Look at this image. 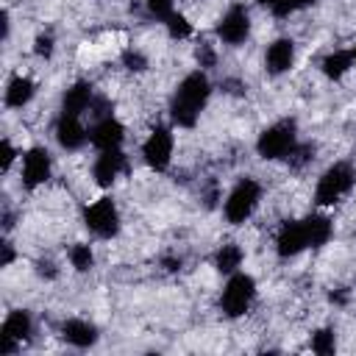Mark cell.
Returning <instances> with one entry per match:
<instances>
[{
	"label": "cell",
	"instance_id": "6da1fadb",
	"mask_svg": "<svg viewBox=\"0 0 356 356\" xmlns=\"http://www.w3.org/2000/svg\"><path fill=\"white\" fill-rule=\"evenodd\" d=\"M209 92H211V83L203 72H189L178 89H175V97L170 103V114L172 120L181 125V128H192L197 122V114L200 108L206 106L209 100Z\"/></svg>",
	"mask_w": 356,
	"mask_h": 356
},
{
	"label": "cell",
	"instance_id": "7a4b0ae2",
	"mask_svg": "<svg viewBox=\"0 0 356 356\" xmlns=\"http://www.w3.org/2000/svg\"><path fill=\"white\" fill-rule=\"evenodd\" d=\"M353 181H356V175H353V170H350L348 164L339 161V164L328 167V170L320 175V181H317L314 203H317V206H334L345 192H350Z\"/></svg>",
	"mask_w": 356,
	"mask_h": 356
},
{
	"label": "cell",
	"instance_id": "3957f363",
	"mask_svg": "<svg viewBox=\"0 0 356 356\" xmlns=\"http://www.w3.org/2000/svg\"><path fill=\"white\" fill-rule=\"evenodd\" d=\"M256 150L261 159H284L295 150V122L284 120V122H275L270 128L261 131L259 142H256Z\"/></svg>",
	"mask_w": 356,
	"mask_h": 356
},
{
	"label": "cell",
	"instance_id": "277c9868",
	"mask_svg": "<svg viewBox=\"0 0 356 356\" xmlns=\"http://www.w3.org/2000/svg\"><path fill=\"white\" fill-rule=\"evenodd\" d=\"M259 197H261V186H259V181H253V178H242V181L231 189V195H228V200H225V217H228V222H234V225L245 222V220L253 214Z\"/></svg>",
	"mask_w": 356,
	"mask_h": 356
},
{
	"label": "cell",
	"instance_id": "5b68a950",
	"mask_svg": "<svg viewBox=\"0 0 356 356\" xmlns=\"http://www.w3.org/2000/svg\"><path fill=\"white\" fill-rule=\"evenodd\" d=\"M253 295H256V281L250 275H245V273H236V275L228 278V284L222 289L220 306H222V312L228 317H242L250 309Z\"/></svg>",
	"mask_w": 356,
	"mask_h": 356
},
{
	"label": "cell",
	"instance_id": "8992f818",
	"mask_svg": "<svg viewBox=\"0 0 356 356\" xmlns=\"http://www.w3.org/2000/svg\"><path fill=\"white\" fill-rule=\"evenodd\" d=\"M83 222L92 234L106 239V236H114L120 231V211H117L111 197H100L83 209Z\"/></svg>",
	"mask_w": 356,
	"mask_h": 356
},
{
	"label": "cell",
	"instance_id": "52a82bcc",
	"mask_svg": "<svg viewBox=\"0 0 356 356\" xmlns=\"http://www.w3.org/2000/svg\"><path fill=\"white\" fill-rule=\"evenodd\" d=\"M31 328H33V323H31V314L28 312H22V309L8 312L6 320H3V328H0V353L3 356L6 353H14L17 345L31 337Z\"/></svg>",
	"mask_w": 356,
	"mask_h": 356
},
{
	"label": "cell",
	"instance_id": "ba28073f",
	"mask_svg": "<svg viewBox=\"0 0 356 356\" xmlns=\"http://www.w3.org/2000/svg\"><path fill=\"white\" fill-rule=\"evenodd\" d=\"M142 156L150 170H156V172L167 170V164L172 159V134L167 128H153L142 145Z\"/></svg>",
	"mask_w": 356,
	"mask_h": 356
},
{
	"label": "cell",
	"instance_id": "9c48e42d",
	"mask_svg": "<svg viewBox=\"0 0 356 356\" xmlns=\"http://www.w3.org/2000/svg\"><path fill=\"white\" fill-rule=\"evenodd\" d=\"M217 33H220V39H222L225 44H242V42L248 39V33H250V17H248V8L239 6V3L231 6V8L225 11V17L220 19Z\"/></svg>",
	"mask_w": 356,
	"mask_h": 356
},
{
	"label": "cell",
	"instance_id": "30bf717a",
	"mask_svg": "<svg viewBox=\"0 0 356 356\" xmlns=\"http://www.w3.org/2000/svg\"><path fill=\"white\" fill-rule=\"evenodd\" d=\"M50 153L44 147H31L25 156H22V184L28 189H36L42 186L47 178H50Z\"/></svg>",
	"mask_w": 356,
	"mask_h": 356
},
{
	"label": "cell",
	"instance_id": "8fae6325",
	"mask_svg": "<svg viewBox=\"0 0 356 356\" xmlns=\"http://www.w3.org/2000/svg\"><path fill=\"white\" fill-rule=\"evenodd\" d=\"M125 139V128L122 122H117L114 117H103L95 122V128L89 131V142L100 150H117Z\"/></svg>",
	"mask_w": 356,
	"mask_h": 356
},
{
	"label": "cell",
	"instance_id": "7c38bea8",
	"mask_svg": "<svg viewBox=\"0 0 356 356\" xmlns=\"http://www.w3.org/2000/svg\"><path fill=\"white\" fill-rule=\"evenodd\" d=\"M306 231H303V222H295V220H286L281 228H278V236H275V250L281 259H289V256H298L303 248H306Z\"/></svg>",
	"mask_w": 356,
	"mask_h": 356
},
{
	"label": "cell",
	"instance_id": "4fadbf2b",
	"mask_svg": "<svg viewBox=\"0 0 356 356\" xmlns=\"http://www.w3.org/2000/svg\"><path fill=\"white\" fill-rule=\"evenodd\" d=\"M295 61V42L292 39H275L270 47H267V56H264V64H267V72L270 75H281L292 67Z\"/></svg>",
	"mask_w": 356,
	"mask_h": 356
},
{
	"label": "cell",
	"instance_id": "5bb4252c",
	"mask_svg": "<svg viewBox=\"0 0 356 356\" xmlns=\"http://www.w3.org/2000/svg\"><path fill=\"white\" fill-rule=\"evenodd\" d=\"M122 170H125V156L120 153V147L117 150H103L95 161V181L100 186H111Z\"/></svg>",
	"mask_w": 356,
	"mask_h": 356
},
{
	"label": "cell",
	"instance_id": "9a60e30c",
	"mask_svg": "<svg viewBox=\"0 0 356 356\" xmlns=\"http://www.w3.org/2000/svg\"><path fill=\"white\" fill-rule=\"evenodd\" d=\"M56 139L64 150H78L86 142V131L75 114H61V120L56 122Z\"/></svg>",
	"mask_w": 356,
	"mask_h": 356
},
{
	"label": "cell",
	"instance_id": "2e32d148",
	"mask_svg": "<svg viewBox=\"0 0 356 356\" xmlns=\"http://www.w3.org/2000/svg\"><path fill=\"white\" fill-rule=\"evenodd\" d=\"M92 106V83L86 81H75L67 92H64V100H61V114H81Z\"/></svg>",
	"mask_w": 356,
	"mask_h": 356
},
{
	"label": "cell",
	"instance_id": "e0dca14e",
	"mask_svg": "<svg viewBox=\"0 0 356 356\" xmlns=\"http://www.w3.org/2000/svg\"><path fill=\"white\" fill-rule=\"evenodd\" d=\"M61 337L75 348H89L97 342V328L86 320H67L61 323Z\"/></svg>",
	"mask_w": 356,
	"mask_h": 356
},
{
	"label": "cell",
	"instance_id": "ac0fdd59",
	"mask_svg": "<svg viewBox=\"0 0 356 356\" xmlns=\"http://www.w3.org/2000/svg\"><path fill=\"white\" fill-rule=\"evenodd\" d=\"M33 92H36V86H33L31 78L14 75V78L8 81V86H6V103H8L11 108H22V106L33 97Z\"/></svg>",
	"mask_w": 356,
	"mask_h": 356
},
{
	"label": "cell",
	"instance_id": "d6986e66",
	"mask_svg": "<svg viewBox=\"0 0 356 356\" xmlns=\"http://www.w3.org/2000/svg\"><path fill=\"white\" fill-rule=\"evenodd\" d=\"M303 231H306V242L312 248H320L331 239V220L323 214H312L303 220Z\"/></svg>",
	"mask_w": 356,
	"mask_h": 356
},
{
	"label": "cell",
	"instance_id": "ffe728a7",
	"mask_svg": "<svg viewBox=\"0 0 356 356\" xmlns=\"http://www.w3.org/2000/svg\"><path fill=\"white\" fill-rule=\"evenodd\" d=\"M350 64H353V56L345 53V50H337V53H328L320 67H323V75H325V78L337 81V78H342V75L350 70Z\"/></svg>",
	"mask_w": 356,
	"mask_h": 356
},
{
	"label": "cell",
	"instance_id": "44dd1931",
	"mask_svg": "<svg viewBox=\"0 0 356 356\" xmlns=\"http://www.w3.org/2000/svg\"><path fill=\"white\" fill-rule=\"evenodd\" d=\"M214 264H217L220 273H234V270L242 264V248L234 245V242L222 245V248L217 250V256H214Z\"/></svg>",
	"mask_w": 356,
	"mask_h": 356
},
{
	"label": "cell",
	"instance_id": "7402d4cb",
	"mask_svg": "<svg viewBox=\"0 0 356 356\" xmlns=\"http://www.w3.org/2000/svg\"><path fill=\"white\" fill-rule=\"evenodd\" d=\"M70 261H72V267H75L78 273H86V270H89V267L95 264L92 248H89V245H83V242L72 245V248H70Z\"/></svg>",
	"mask_w": 356,
	"mask_h": 356
},
{
	"label": "cell",
	"instance_id": "603a6c76",
	"mask_svg": "<svg viewBox=\"0 0 356 356\" xmlns=\"http://www.w3.org/2000/svg\"><path fill=\"white\" fill-rule=\"evenodd\" d=\"M334 348H337V342H334V331H331V328H320V331L312 337V350H314V353L328 356V353H334Z\"/></svg>",
	"mask_w": 356,
	"mask_h": 356
},
{
	"label": "cell",
	"instance_id": "cb8c5ba5",
	"mask_svg": "<svg viewBox=\"0 0 356 356\" xmlns=\"http://www.w3.org/2000/svg\"><path fill=\"white\" fill-rule=\"evenodd\" d=\"M164 22H167V31H170L172 39H186L192 33V25H189V19L184 14H170Z\"/></svg>",
	"mask_w": 356,
	"mask_h": 356
},
{
	"label": "cell",
	"instance_id": "d4e9b609",
	"mask_svg": "<svg viewBox=\"0 0 356 356\" xmlns=\"http://www.w3.org/2000/svg\"><path fill=\"white\" fill-rule=\"evenodd\" d=\"M122 64H125V70H131V72H142V70L147 67V58H145L139 50H125V53H122Z\"/></svg>",
	"mask_w": 356,
	"mask_h": 356
},
{
	"label": "cell",
	"instance_id": "484cf974",
	"mask_svg": "<svg viewBox=\"0 0 356 356\" xmlns=\"http://www.w3.org/2000/svg\"><path fill=\"white\" fill-rule=\"evenodd\" d=\"M33 53L39 58H50L53 56V36L50 33H39L36 42H33Z\"/></svg>",
	"mask_w": 356,
	"mask_h": 356
},
{
	"label": "cell",
	"instance_id": "4316f807",
	"mask_svg": "<svg viewBox=\"0 0 356 356\" xmlns=\"http://www.w3.org/2000/svg\"><path fill=\"white\" fill-rule=\"evenodd\" d=\"M147 11L159 19H167L172 14V0H147Z\"/></svg>",
	"mask_w": 356,
	"mask_h": 356
},
{
	"label": "cell",
	"instance_id": "83f0119b",
	"mask_svg": "<svg viewBox=\"0 0 356 356\" xmlns=\"http://www.w3.org/2000/svg\"><path fill=\"white\" fill-rule=\"evenodd\" d=\"M197 61H200V67H211V64H214V50H211L206 42L197 47Z\"/></svg>",
	"mask_w": 356,
	"mask_h": 356
},
{
	"label": "cell",
	"instance_id": "f1b7e54d",
	"mask_svg": "<svg viewBox=\"0 0 356 356\" xmlns=\"http://www.w3.org/2000/svg\"><path fill=\"white\" fill-rule=\"evenodd\" d=\"M0 153H3V170H8V167H11V161H14V156H17L8 139H3V142H0Z\"/></svg>",
	"mask_w": 356,
	"mask_h": 356
},
{
	"label": "cell",
	"instance_id": "f546056e",
	"mask_svg": "<svg viewBox=\"0 0 356 356\" xmlns=\"http://www.w3.org/2000/svg\"><path fill=\"white\" fill-rule=\"evenodd\" d=\"M11 259H14V250H11V245H8V242H3V256H0V264H3V267H8V264H11Z\"/></svg>",
	"mask_w": 356,
	"mask_h": 356
},
{
	"label": "cell",
	"instance_id": "4dcf8cb0",
	"mask_svg": "<svg viewBox=\"0 0 356 356\" xmlns=\"http://www.w3.org/2000/svg\"><path fill=\"white\" fill-rule=\"evenodd\" d=\"M164 267L167 270H178L181 267V259H164Z\"/></svg>",
	"mask_w": 356,
	"mask_h": 356
},
{
	"label": "cell",
	"instance_id": "1f68e13d",
	"mask_svg": "<svg viewBox=\"0 0 356 356\" xmlns=\"http://www.w3.org/2000/svg\"><path fill=\"white\" fill-rule=\"evenodd\" d=\"M289 3H292V8L298 11V8H306V6H312L314 0H289Z\"/></svg>",
	"mask_w": 356,
	"mask_h": 356
},
{
	"label": "cell",
	"instance_id": "d6a6232c",
	"mask_svg": "<svg viewBox=\"0 0 356 356\" xmlns=\"http://www.w3.org/2000/svg\"><path fill=\"white\" fill-rule=\"evenodd\" d=\"M256 3H261V6H267V8H273L278 0H256Z\"/></svg>",
	"mask_w": 356,
	"mask_h": 356
},
{
	"label": "cell",
	"instance_id": "836d02e7",
	"mask_svg": "<svg viewBox=\"0 0 356 356\" xmlns=\"http://www.w3.org/2000/svg\"><path fill=\"white\" fill-rule=\"evenodd\" d=\"M350 56H353V61H356V47H353V53H350Z\"/></svg>",
	"mask_w": 356,
	"mask_h": 356
}]
</instances>
